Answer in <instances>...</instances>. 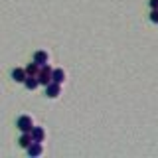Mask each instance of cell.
<instances>
[{
    "label": "cell",
    "instance_id": "obj_11",
    "mask_svg": "<svg viewBox=\"0 0 158 158\" xmlns=\"http://www.w3.org/2000/svg\"><path fill=\"white\" fill-rule=\"evenodd\" d=\"M38 73H40V65H38L36 61L30 63V65L26 67V75H38Z\"/></svg>",
    "mask_w": 158,
    "mask_h": 158
},
{
    "label": "cell",
    "instance_id": "obj_1",
    "mask_svg": "<svg viewBox=\"0 0 158 158\" xmlns=\"http://www.w3.org/2000/svg\"><path fill=\"white\" fill-rule=\"evenodd\" d=\"M38 81H40V85H44L46 87L48 83H52V67L48 65H42L40 67V73H38Z\"/></svg>",
    "mask_w": 158,
    "mask_h": 158
},
{
    "label": "cell",
    "instance_id": "obj_12",
    "mask_svg": "<svg viewBox=\"0 0 158 158\" xmlns=\"http://www.w3.org/2000/svg\"><path fill=\"white\" fill-rule=\"evenodd\" d=\"M150 22H154V24H158V10H150Z\"/></svg>",
    "mask_w": 158,
    "mask_h": 158
},
{
    "label": "cell",
    "instance_id": "obj_5",
    "mask_svg": "<svg viewBox=\"0 0 158 158\" xmlns=\"http://www.w3.org/2000/svg\"><path fill=\"white\" fill-rule=\"evenodd\" d=\"M26 69H24V67H16V69H12V79H14V81H16V83H24V81H26Z\"/></svg>",
    "mask_w": 158,
    "mask_h": 158
},
{
    "label": "cell",
    "instance_id": "obj_6",
    "mask_svg": "<svg viewBox=\"0 0 158 158\" xmlns=\"http://www.w3.org/2000/svg\"><path fill=\"white\" fill-rule=\"evenodd\" d=\"M30 135L36 142H44V138H46V131H44L42 127H32V131H30Z\"/></svg>",
    "mask_w": 158,
    "mask_h": 158
},
{
    "label": "cell",
    "instance_id": "obj_4",
    "mask_svg": "<svg viewBox=\"0 0 158 158\" xmlns=\"http://www.w3.org/2000/svg\"><path fill=\"white\" fill-rule=\"evenodd\" d=\"M48 59H49V56H48V52H44V49H38V52L34 53V61H36L40 67H42V65H46V63H48Z\"/></svg>",
    "mask_w": 158,
    "mask_h": 158
},
{
    "label": "cell",
    "instance_id": "obj_10",
    "mask_svg": "<svg viewBox=\"0 0 158 158\" xmlns=\"http://www.w3.org/2000/svg\"><path fill=\"white\" fill-rule=\"evenodd\" d=\"M18 142H20V146H22V148H28V146L34 142V138H32V135H30V132H22V136H20Z\"/></svg>",
    "mask_w": 158,
    "mask_h": 158
},
{
    "label": "cell",
    "instance_id": "obj_13",
    "mask_svg": "<svg viewBox=\"0 0 158 158\" xmlns=\"http://www.w3.org/2000/svg\"><path fill=\"white\" fill-rule=\"evenodd\" d=\"M150 10H158V0H150Z\"/></svg>",
    "mask_w": 158,
    "mask_h": 158
},
{
    "label": "cell",
    "instance_id": "obj_9",
    "mask_svg": "<svg viewBox=\"0 0 158 158\" xmlns=\"http://www.w3.org/2000/svg\"><path fill=\"white\" fill-rule=\"evenodd\" d=\"M24 85H26V89H30V91H34L38 85H40V81H38V75H28L26 77V81H24Z\"/></svg>",
    "mask_w": 158,
    "mask_h": 158
},
{
    "label": "cell",
    "instance_id": "obj_7",
    "mask_svg": "<svg viewBox=\"0 0 158 158\" xmlns=\"http://www.w3.org/2000/svg\"><path fill=\"white\" fill-rule=\"evenodd\" d=\"M26 150H28V154L32 156V158L40 156V154H42V142H36V140H34L32 144H30V146L26 148Z\"/></svg>",
    "mask_w": 158,
    "mask_h": 158
},
{
    "label": "cell",
    "instance_id": "obj_8",
    "mask_svg": "<svg viewBox=\"0 0 158 158\" xmlns=\"http://www.w3.org/2000/svg\"><path fill=\"white\" fill-rule=\"evenodd\" d=\"M52 81H56L61 85L63 81H65V71L63 69H52Z\"/></svg>",
    "mask_w": 158,
    "mask_h": 158
},
{
    "label": "cell",
    "instance_id": "obj_3",
    "mask_svg": "<svg viewBox=\"0 0 158 158\" xmlns=\"http://www.w3.org/2000/svg\"><path fill=\"white\" fill-rule=\"evenodd\" d=\"M59 93H61V87H59V83L52 81V83H48V85H46V95H48L49 99L59 97Z\"/></svg>",
    "mask_w": 158,
    "mask_h": 158
},
{
    "label": "cell",
    "instance_id": "obj_2",
    "mask_svg": "<svg viewBox=\"0 0 158 158\" xmlns=\"http://www.w3.org/2000/svg\"><path fill=\"white\" fill-rule=\"evenodd\" d=\"M16 127L20 128L22 132H30L32 131V127H34V121H32V117H28V115H22L16 121Z\"/></svg>",
    "mask_w": 158,
    "mask_h": 158
}]
</instances>
